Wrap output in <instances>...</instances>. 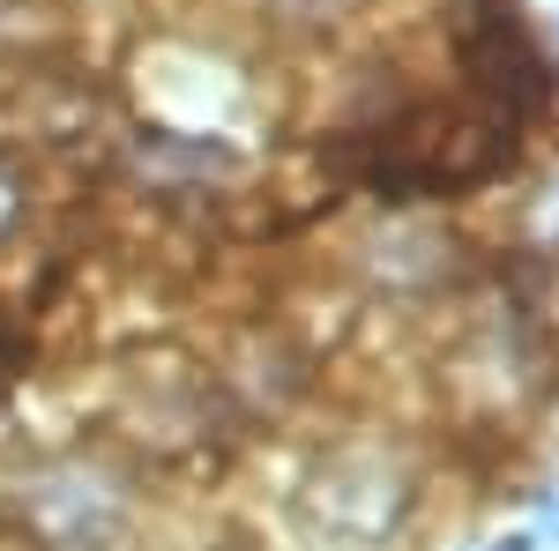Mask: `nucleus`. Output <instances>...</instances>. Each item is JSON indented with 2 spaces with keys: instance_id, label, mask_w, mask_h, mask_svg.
Returning <instances> with one entry per match:
<instances>
[{
  "instance_id": "nucleus-1",
  "label": "nucleus",
  "mask_w": 559,
  "mask_h": 551,
  "mask_svg": "<svg viewBox=\"0 0 559 551\" xmlns=\"http://www.w3.org/2000/svg\"><path fill=\"white\" fill-rule=\"evenodd\" d=\"M23 522L38 529L52 551H105L128 522V500L97 477L90 463H60L23 484Z\"/></svg>"
},
{
  "instance_id": "nucleus-2",
  "label": "nucleus",
  "mask_w": 559,
  "mask_h": 551,
  "mask_svg": "<svg viewBox=\"0 0 559 551\" xmlns=\"http://www.w3.org/2000/svg\"><path fill=\"white\" fill-rule=\"evenodd\" d=\"M500 551H530V544H500Z\"/></svg>"
}]
</instances>
